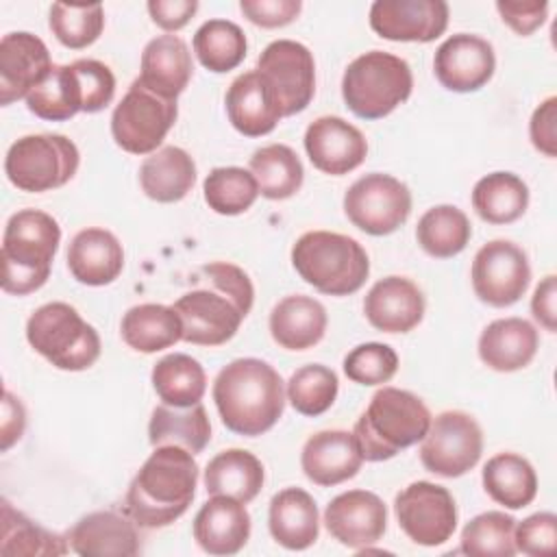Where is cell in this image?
<instances>
[{
	"instance_id": "cell-12",
	"label": "cell",
	"mask_w": 557,
	"mask_h": 557,
	"mask_svg": "<svg viewBox=\"0 0 557 557\" xmlns=\"http://www.w3.org/2000/svg\"><path fill=\"white\" fill-rule=\"evenodd\" d=\"M346 218L363 233L381 237L400 228L411 213V191L396 176L372 172L344 194Z\"/></svg>"
},
{
	"instance_id": "cell-31",
	"label": "cell",
	"mask_w": 557,
	"mask_h": 557,
	"mask_svg": "<svg viewBox=\"0 0 557 557\" xmlns=\"http://www.w3.org/2000/svg\"><path fill=\"white\" fill-rule=\"evenodd\" d=\"M196 183V163L187 150L163 146L148 154L139 168L141 191L157 202L183 200Z\"/></svg>"
},
{
	"instance_id": "cell-6",
	"label": "cell",
	"mask_w": 557,
	"mask_h": 557,
	"mask_svg": "<svg viewBox=\"0 0 557 557\" xmlns=\"http://www.w3.org/2000/svg\"><path fill=\"white\" fill-rule=\"evenodd\" d=\"M292 265L298 276L326 296L359 292L370 274L363 246L342 233L309 231L292 246Z\"/></svg>"
},
{
	"instance_id": "cell-33",
	"label": "cell",
	"mask_w": 557,
	"mask_h": 557,
	"mask_svg": "<svg viewBox=\"0 0 557 557\" xmlns=\"http://www.w3.org/2000/svg\"><path fill=\"white\" fill-rule=\"evenodd\" d=\"M122 339L137 352H159L183 339V322L174 307L144 302L131 307L120 324Z\"/></svg>"
},
{
	"instance_id": "cell-39",
	"label": "cell",
	"mask_w": 557,
	"mask_h": 557,
	"mask_svg": "<svg viewBox=\"0 0 557 557\" xmlns=\"http://www.w3.org/2000/svg\"><path fill=\"white\" fill-rule=\"evenodd\" d=\"M250 172L259 194L268 200L292 198L305 181V168L298 154L285 144H270L252 152Z\"/></svg>"
},
{
	"instance_id": "cell-35",
	"label": "cell",
	"mask_w": 557,
	"mask_h": 557,
	"mask_svg": "<svg viewBox=\"0 0 557 557\" xmlns=\"http://www.w3.org/2000/svg\"><path fill=\"white\" fill-rule=\"evenodd\" d=\"M487 496L507 507L522 509L537 494V474L529 459L516 453H498L487 459L481 474Z\"/></svg>"
},
{
	"instance_id": "cell-10",
	"label": "cell",
	"mask_w": 557,
	"mask_h": 557,
	"mask_svg": "<svg viewBox=\"0 0 557 557\" xmlns=\"http://www.w3.org/2000/svg\"><path fill=\"white\" fill-rule=\"evenodd\" d=\"M178 115L176 100L163 98L135 78L111 113V135L131 154H152Z\"/></svg>"
},
{
	"instance_id": "cell-22",
	"label": "cell",
	"mask_w": 557,
	"mask_h": 557,
	"mask_svg": "<svg viewBox=\"0 0 557 557\" xmlns=\"http://www.w3.org/2000/svg\"><path fill=\"white\" fill-rule=\"evenodd\" d=\"M363 313L376 331L407 333L422 322L424 296L407 276H385L366 294Z\"/></svg>"
},
{
	"instance_id": "cell-14",
	"label": "cell",
	"mask_w": 557,
	"mask_h": 557,
	"mask_svg": "<svg viewBox=\"0 0 557 557\" xmlns=\"http://www.w3.org/2000/svg\"><path fill=\"white\" fill-rule=\"evenodd\" d=\"M470 278L481 302L496 309L509 307L524 296L531 283L529 257L509 239H492L476 250Z\"/></svg>"
},
{
	"instance_id": "cell-49",
	"label": "cell",
	"mask_w": 557,
	"mask_h": 557,
	"mask_svg": "<svg viewBox=\"0 0 557 557\" xmlns=\"http://www.w3.org/2000/svg\"><path fill=\"white\" fill-rule=\"evenodd\" d=\"M516 550L529 557H553L557 548V516L550 511H537L513 529Z\"/></svg>"
},
{
	"instance_id": "cell-23",
	"label": "cell",
	"mask_w": 557,
	"mask_h": 557,
	"mask_svg": "<svg viewBox=\"0 0 557 557\" xmlns=\"http://www.w3.org/2000/svg\"><path fill=\"white\" fill-rule=\"evenodd\" d=\"M70 548L83 557H133L141 550L137 524L115 511H91L67 533Z\"/></svg>"
},
{
	"instance_id": "cell-24",
	"label": "cell",
	"mask_w": 557,
	"mask_h": 557,
	"mask_svg": "<svg viewBox=\"0 0 557 557\" xmlns=\"http://www.w3.org/2000/svg\"><path fill=\"white\" fill-rule=\"evenodd\" d=\"M194 540L209 555H235L250 537L246 503L231 496H211L194 518Z\"/></svg>"
},
{
	"instance_id": "cell-42",
	"label": "cell",
	"mask_w": 557,
	"mask_h": 557,
	"mask_svg": "<svg viewBox=\"0 0 557 557\" xmlns=\"http://www.w3.org/2000/svg\"><path fill=\"white\" fill-rule=\"evenodd\" d=\"M246 35L231 20H209L194 35V52L213 74L235 70L246 57Z\"/></svg>"
},
{
	"instance_id": "cell-43",
	"label": "cell",
	"mask_w": 557,
	"mask_h": 557,
	"mask_svg": "<svg viewBox=\"0 0 557 557\" xmlns=\"http://www.w3.org/2000/svg\"><path fill=\"white\" fill-rule=\"evenodd\" d=\"M202 194L205 202L215 213L239 215L255 205L259 196V185L252 172L244 168H213L202 183Z\"/></svg>"
},
{
	"instance_id": "cell-13",
	"label": "cell",
	"mask_w": 557,
	"mask_h": 557,
	"mask_svg": "<svg viewBox=\"0 0 557 557\" xmlns=\"http://www.w3.org/2000/svg\"><path fill=\"white\" fill-rule=\"evenodd\" d=\"M274 94L283 117L305 111L315 94V63L307 46L276 39L263 48L255 67Z\"/></svg>"
},
{
	"instance_id": "cell-46",
	"label": "cell",
	"mask_w": 557,
	"mask_h": 557,
	"mask_svg": "<svg viewBox=\"0 0 557 557\" xmlns=\"http://www.w3.org/2000/svg\"><path fill=\"white\" fill-rule=\"evenodd\" d=\"M50 30L59 44L72 50L91 46L104 28V9L102 4H65L54 2L48 17Z\"/></svg>"
},
{
	"instance_id": "cell-11",
	"label": "cell",
	"mask_w": 557,
	"mask_h": 557,
	"mask_svg": "<svg viewBox=\"0 0 557 557\" xmlns=\"http://www.w3.org/2000/svg\"><path fill=\"white\" fill-rule=\"evenodd\" d=\"M483 453V431L466 411H442L431 418L420 444L422 466L440 476L455 479L470 472Z\"/></svg>"
},
{
	"instance_id": "cell-28",
	"label": "cell",
	"mask_w": 557,
	"mask_h": 557,
	"mask_svg": "<svg viewBox=\"0 0 557 557\" xmlns=\"http://www.w3.org/2000/svg\"><path fill=\"white\" fill-rule=\"evenodd\" d=\"M540 346L537 329L522 318H500L490 322L479 335V357L496 372L527 368Z\"/></svg>"
},
{
	"instance_id": "cell-15",
	"label": "cell",
	"mask_w": 557,
	"mask_h": 557,
	"mask_svg": "<svg viewBox=\"0 0 557 557\" xmlns=\"http://www.w3.org/2000/svg\"><path fill=\"white\" fill-rule=\"evenodd\" d=\"M394 513L405 535L420 546H440L457 529V505L453 494L437 483H409L394 498Z\"/></svg>"
},
{
	"instance_id": "cell-53",
	"label": "cell",
	"mask_w": 557,
	"mask_h": 557,
	"mask_svg": "<svg viewBox=\"0 0 557 557\" xmlns=\"http://www.w3.org/2000/svg\"><path fill=\"white\" fill-rule=\"evenodd\" d=\"M146 7L159 28L174 33L187 26L200 4L196 0H150Z\"/></svg>"
},
{
	"instance_id": "cell-9",
	"label": "cell",
	"mask_w": 557,
	"mask_h": 557,
	"mask_svg": "<svg viewBox=\"0 0 557 557\" xmlns=\"http://www.w3.org/2000/svg\"><path fill=\"white\" fill-rule=\"evenodd\" d=\"M81 154L72 139L57 133L24 135L11 144L4 157V174L22 191L41 194L70 183Z\"/></svg>"
},
{
	"instance_id": "cell-8",
	"label": "cell",
	"mask_w": 557,
	"mask_h": 557,
	"mask_svg": "<svg viewBox=\"0 0 557 557\" xmlns=\"http://www.w3.org/2000/svg\"><path fill=\"white\" fill-rule=\"evenodd\" d=\"M26 339L54 368L81 372L100 357L96 329L67 302H46L26 322Z\"/></svg>"
},
{
	"instance_id": "cell-45",
	"label": "cell",
	"mask_w": 557,
	"mask_h": 557,
	"mask_svg": "<svg viewBox=\"0 0 557 557\" xmlns=\"http://www.w3.org/2000/svg\"><path fill=\"white\" fill-rule=\"evenodd\" d=\"M337 389L339 381L331 368L322 363H309L289 376L285 396L298 413L315 418L331 409L337 398Z\"/></svg>"
},
{
	"instance_id": "cell-21",
	"label": "cell",
	"mask_w": 557,
	"mask_h": 557,
	"mask_svg": "<svg viewBox=\"0 0 557 557\" xmlns=\"http://www.w3.org/2000/svg\"><path fill=\"white\" fill-rule=\"evenodd\" d=\"M363 463L355 435L342 429L313 433L300 453V468L320 487H333L352 479Z\"/></svg>"
},
{
	"instance_id": "cell-1",
	"label": "cell",
	"mask_w": 557,
	"mask_h": 557,
	"mask_svg": "<svg viewBox=\"0 0 557 557\" xmlns=\"http://www.w3.org/2000/svg\"><path fill=\"white\" fill-rule=\"evenodd\" d=\"M196 289L185 292L172 307L183 322V342L222 346L242 326L255 302L248 274L228 261H213L198 270Z\"/></svg>"
},
{
	"instance_id": "cell-3",
	"label": "cell",
	"mask_w": 557,
	"mask_h": 557,
	"mask_svg": "<svg viewBox=\"0 0 557 557\" xmlns=\"http://www.w3.org/2000/svg\"><path fill=\"white\" fill-rule=\"evenodd\" d=\"M213 400L222 424L246 437L270 431L285 409L281 374L257 357L226 363L213 381Z\"/></svg>"
},
{
	"instance_id": "cell-7",
	"label": "cell",
	"mask_w": 557,
	"mask_h": 557,
	"mask_svg": "<svg viewBox=\"0 0 557 557\" xmlns=\"http://www.w3.org/2000/svg\"><path fill=\"white\" fill-rule=\"evenodd\" d=\"M413 89L411 67L405 59L370 50L348 63L342 76V98L361 120H381L400 107Z\"/></svg>"
},
{
	"instance_id": "cell-19",
	"label": "cell",
	"mask_w": 557,
	"mask_h": 557,
	"mask_svg": "<svg viewBox=\"0 0 557 557\" xmlns=\"http://www.w3.org/2000/svg\"><path fill=\"white\" fill-rule=\"evenodd\" d=\"M305 150L315 170L342 176L366 161L368 141L363 133L337 115H322L305 131Z\"/></svg>"
},
{
	"instance_id": "cell-16",
	"label": "cell",
	"mask_w": 557,
	"mask_h": 557,
	"mask_svg": "<svg viewBox=\"0 0 557 557\" xmlns=\"http://www.w3.org/2000/svg\"><path fill=\"white\" fill-rule=\"evenodd\" d=\"M446 26L444 0H376L370 7V28L389 41L429 44L444 35Z\"/></svg>"
},
{
	"instance_id": "cell-37",
	"label": "cell",
	"mask_w": 557,
	"mask_h": 557,
	"mask_svg": "<svg viewBox=\"0 0 557 557\" xmlns=\"http://www.w3.org/2000/svg\"><path fill=\"white\" fill-rule=\"evenodd\" d=\"M472 207L487 224H511L529 207V187L513 172H492L476 181Z\"/></svg>"
},
{
	"instance_id": "cell-44",
	"label": "cell",
	"mask_w": 557,
	"mask_h": 557,
	"mask_svg": "<svg viewBox=\"0 0 557 557\" xmlns=\"http://www.w3.org/2000/svg\"><path fill=\"white\" fill-rule=\"evenodd\" d=\"M516 520L505 511L474 516L461 531L459 550L472 557H513Z\"/></svg>"
},
{
	"instance_id": "cell-27",
	"label": "cell",
	"mask_w": 557,
	"mask_h": 557,
	"mask_svg": "<svg viewBox=\"0 0 557 557\" xmlns=\"http://www.w3.org/2000/svg\"><path fill=\"white\" fill-rule=\"evenodd\" d=\"M194 61L187 44L178 35H159L141 52L139 81L154 94L176 100L189 85Z\"/></svg>"
},
{
	"instance_id": "cell-38",
	"label": "cell",
	"mask_w": 557,
	"mask_h": 557,
	"mask_svg": "<svg viewBox=\"0 0 557 557\" xmlns=\"http://www.w3.org/2000/svg\"><path fill=\"white\" fill-rule=\"evenodd\" d=\"M150 381L161 403L170 407L198 405L207 392L205 368L185 352L161 357L152 368Z\"/></svg>"
},
{
	"instance_id": "cell-36",
	"label": "cell",
	"mask_w": 557,
	"mask_h": 557,
	"mask_svg": "<svg viewBox=\"0 0 557 557\" xmlns=\"http://www.w3.org/2000/svg\"><path fill=\"white\" fill-rule=\"evenodd\" d=\"M67 537L44 529L9 500H2L0 513V555L4 557H54L65 555Z\"/></svg>"
},
{
	"instance_id": "cell-47",
	"label": "cell",
	"mask_w": 557,
	"mask_h": 557,
	"mask_svg": "<svg viewBox=\"0 0 557 557\" xmlns=\"http://www.w3.org/2000/svg\"><path fill=\"white\" fill-rule=\"evenodd\" d=\"M398 370V355L392 346L379 342H366L355 346L344 357V372L359 385H383L392 381Z\"/></svg>"
},
{
	"instance_id": "cell-18",
	"label": "cell",
	"mask_w": 557,
	"mask_h": 557,
	"mask_svg": "<svg viewBox=\"0 0 557 557\" xmlns=\"http://www.w3.org/2000/svg\"><path fill=\"white\" fill-rule=\"evenodd\" d=\"M324 524L331 537L342 546L361 550L383 537L387 529V507L374 492L348 490L326 505Z\"/></svg>"
},
{
	"instance_id": "cell-26",
	"label": "cell",
	"mask_w": 557,
	"mask_h": 557,
	"mask_svg": "<svg viewBox=\"0 0 557 557\" xmlns=\"http://www.w3.org/2000/svg\"><path fill=\"white\" fill-rule=\"evenodd\" d=\"M70 274L89 287L113 283L124 268V250L120 239L98 226L78 231L67 248Z\"/></svg>"
},
{
	"instance_id": "cell-40",
	"label": "cell",
	"mask_w": 557,
	"mask_h": 557,
	"mask_svg": "<svg viewBox=\"0 0 557 557\" xmlns=\"http://www.w3.org/2000/svg\"><path fill=\"white\" fill-rule=\"evenodd\" d=\"M472 237L468 215L455 205H437L422 213L416 226V239L420 248L435 257L448 259L459 255Z\"/></svg>"
},
{
	"instance_id": "cell-29",
	"label": "cell",
	"mask_w": 557,
	"mask_h": 557,
	"mask_svg": "<svg viewBox=\"0 0 557 557\" xmlns=\"http://www.w3.org/2000/svg\"><path fill=\"white\" fill-rule=\"evenodd\" d=\"M270 535L287 550H305L315 544L320 516L313 496L300 487L276 492L268 509Z\"/></svg>"
},
{
	"instance_id": "cell-2",
	"label": "cell",
	"mask_w": 557,
	"mask_h": 557,
	"mask_svg": "<svg viewBox=\"0 0 557 557\" xmlns=\"http://www.w3.org/2000/svg\"><path fill=\"white\" fill-rule=\"evenodd\" d=\"M198 463L181 446H157L133 476L124 511L141 529H161L178 520L191 505Z\"/></svg>"
},
{
	"instance_id": "cell-50",
	"label": "cell",
	"mask_w": 557,
	"mask_h": 557,
	"mask_svg": "<svg viewBox=\"0 0 557 557\" xmlns=\"http://www.w3.org/2000/svg\"><path fill=\"white\" fill-rule=\"evenodd\" d=\"M302 9L300 0H242L239 11L261 28H281L292 24Z\"/></svg>"
},
{
	"instance_id": "cell-55",
	"label": "cell",
	"mask_w": 557,
	"mask_h": 557,
	"mask_svg": "<svg viewBox=\"0 0 557 557\" xmlns=\"http://www.w3.org/2000/svg\"><path fill=\"white\" fill-rule=\"evenodd\" d=\"M24 426H26L24 405L9 389H4V396H2V420H0L2 450H9L22 437Z\"/></svg>"
},
{
	"instance_id": "cell-34",
	"label": "cell",
	"mask_w": 557,
	"mask_h": 557,
	"mask_svg": "<svg viewBox=\"0 0 557 557\" xmlns=\"http://www.w3.org/2000/svg\"><path fill=\"white\" fill-rule=\"evenodd\" d=\"M148 440L157 446H181L198 455L211 440V422L207 409L198 403L191 407L159 405L150 413Z\"/></svg>"
},
{
	"instance_id": "cell-17",
	"label": "cell",
	"mask_w": 557,
	"mask_h": 557,
	"mask_svg": "<svg viewBox=\"0 0 557 557\" xmlns=\"http://www.w3.org/2000/svg\"><path fill=\"white\" fill-rule=\"evenodd\" d=\"M496 70L494 48L487 39L470 33L448 37L433 57L435 78L448 91L468 94L490 83Z\"/></svg>"
},
{
	"instance_id": "cell-30",
	"label": "cell",
	"mask_w": 557,
	"mask_h": 557,
	"mask_svg": "<svg viewBox=\"0 0 557 557\" xmlns=\"http://www.w3.org/2000/svg\"><path fill=\"white\" fill-rule=\"evenodd\" d=\"M326 309L320 300L294 294L278 300L270 311V335L285 350H307L326 333Z\"/></svg>"
},
{
	"instance_id": "cell-25",
	"label": "cell",
	"mask_w": 557,
	"mask_h": 557,
	"mask_svg": "<svg viewBox=\"0 0 557 557\" xmlns=\"http://www.w3.org/2000/svg\"><path fill=\"white\" fill-rule=\"evenodd\" d=\"M228 122L246 137H261L276 128L283 117L268 83L257 70L239 74L224 98Z\"/></svg>"
},
{
	"instance_id": "cell-41",
	"label": "cell",
	"mask_w": 557,
	"mask_h": 557,
	"mask_svg": "<svg viewBox=\"0 0 557 557\" xmlns=\"http://www.w3.org/2000/svg\"><path fill=\"white\" fill-rule=\"evenodd\" d=\"M26 107L41 120L65 122L83 111V96L72 70L67 65H54L50 74L26 96Z\"/></svg>"
},
{
	"instance_id": "cell-54",
	"label": "cell",
	"mask_w": 557,
	"mask_h": 557,
	"mask_svg": "<svg viewBox=\"0 0 557 557\" xmlns=\"http://www.w3.org/2000/svg\"><path fill=\"white\" fill-rule=\"evenodd\" d=\"M531 313L535 322L548 331H557V276L548 274L540 281L531 296Z\"/></svg>"
},
{
	"instance_id": "cell-4",
	"label": "cell",
	"mask_w": 557,
	"mask_h": 557,
	"mask_svg": "<svg viewBox=\"0 0 557 557\" xmlns=\"http://www.w3.org/2000/svg\"><path fill=\"white\" fill-rule=\"evenodd\" d=\"M429 424L431 411L422 398L407 389L381 387L355 422L352 435L363 461H385L422 442Z\"/></svg>"
},
{
	"instance_id": "cell-51",
	"label": "cell",
	"mask_w": 557,
	"mask_h": 557,
	"mask_svg": "<svg viewBox=\"0 0 557 557\" xmlns=\"http://www.w3.org/2000/svg\"><path fill=\"white\" fill-rule=\"evenodd\" d=\"M496 11L500 13V20L520 37H529L535 33L548 17V2H509L498 0Z\"/></svg>"
},
{
	"instance_id": "cell-48",
	"label": "cell",
	"mask_w": 557,
	"mask_h": 557,
	"mask_svg": "<svg viewBox=\"0 0 557 557\" xmlns=\"http://www.w3.org/2000/svg\"><path fill=\"white\" fill-rule=\"evenodd\" d=\"M72 70L81 87L83 113H98L111 104L115 96V76L109 65L96 59H78L72 63Z\"/></svg>"
},
{
	"instance_id": "cell-32",
	"label": "cell",
	"mask_w": 557,
	"mask_h": 557,
	"mask_svg": "<svg viewBox=\"0 0 557 557\" xmlns=\"http://www.w3.org/2000/svg\"><path fill=\"white\" fill-rule=\"evenodd\" d=\"M263 481V463L244 448L222 450L205 468V490L211 496L250 503L261 492Z\"/></svg>"
},
{
	"instance_id": "cell-52",
	"label": "cell",
	"mask_w": 557,
	"mask_h": 557,
	"mask_svg": "<svg viewBox=\"0 0 557 557\" xmlns=\"http://www.w3.org/2000/svg\"><path fill=\"white\" fill-rule=\"evenodd\" d=\"M529 137L535 150L546 157L557 154V98L548 96L531 115Z\"/></svg>"
},
{
	"instance_id": "cell-5",
	"label": "cell",
	"mask_w": 557,
	"mask_h": 557,
	"mask_svg": "<svg viewBox=\"0 0 557 557\" xmlns=\"http://www.w3.org/2000/svg\"><path fill=\"white\" fill-rule=\"evenodd\" d=\"M61 244L59 222L39 209L13 213L2 235V292L26 296L50 276L52 259Z\"/></svg>"
},
{
	"instance_id": "cell-20",
	"label": "cell",
	"mask_w": 557,
	"mask_h": 557,
	"mask_svg": "<svg viewBox=\"0 0 557 557\" xmlns=\"http://www.w3.org/2000/svg\"><path fill=\"white\" fill-rule=\"evenodd\" d=\"M48 46L33 33H9L0 41V104L7 107L26 96L50 74Z\"/></svg>"
}]
</instances>
